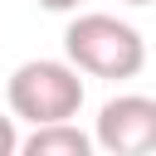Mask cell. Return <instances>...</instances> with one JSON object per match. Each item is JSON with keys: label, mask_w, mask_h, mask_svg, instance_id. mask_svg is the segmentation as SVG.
<instances>
[{"label": "cell", "mask_w": 156, "mask_h": 156, "mask_svg": "<svg viewBox=\"0 0 156 156\" xmlns=\"http://www.w3.org/2000/svg\"><path fill=\"white\" fill-rule=\"evenodd\" d=\"M122 5H156V0H122Z\"/></svg>", "instance_id": "52a82bcc"}, {"label": "cell", "mask_w": 156, "mask_h": 156, "mask_svg": "<svg viewBox=\"0 0 156 156\" xmlns=\"http://www.w3.org/2000/svg\"><path fill=\"white\" fill-rule=\"evenodd\" d=\"M24 156H93L98 141L93 132H83L73 117L68 122H44V127H29V136L20 141Z\"/></svg>", "instance_id": "277c9868"}, {"label": "cell", "mask_w": 156, "mask_h": 156, "mask_svg": "<svg viewBox=\"0 0 156 156\" xmlns=\"http://www.w3.org/2000/svg\"><path fill=\"white\" fill-rule=\"evenodd\" d=\"M34 5H39V10H54V15H73L83 0H34Z\"/></svg>", "instance_id": "8992f818"}, {"label": "cell", "mask_w": 156, "mask_h": 156, "mask_svg": "<svg viewBox=\"0 0 156 156\" xmlns=\"http://www.w3.org/2000/svg\"><path fill=\"white\" fill-rule=\"evenodd\" d=\"M15 122H20L15 112H0V156H15V151H20V141H24Z\"/></svg>", "instance_id": "5b68a950"}, {"label": "cell", "mask_w": 156, "mask_h": 156, "mask_svg": "<svg viewBox=\"0 0 156 156\" xmlns=\"http://www.w3.org/2000/svg\"><path fill=\"white\" fill-rule=\"evenodd\" d=\"M63 54L88 73V78H136L146 68V39L136 24L117 20V15H102V10H88V15H73L68 29H63Z\"/></svg>", "instance_id": "6da1fadb"}, {"label": "cell", "mask_w": 156, "mask_h": 156, "mask_svg": "<svg viewBox=\"0 0 156 156\" xmlns=\"http://www.w3.org/2000/svg\"><path fill=\"white\" fill-rule=\"evenodd\" d=\"M93 141L107 156H151L156 151V98L117 93L93 117Z\"/></svg>", "instance_id": "3957f363"}, {"label": "cell", "mask_w": 156, "mask_h": 156, "mask_svg": "<svg viewBox=\"0 0 156 156\" xmlns=\"http://www.w3.org/2000/svg\"><path fill=\"white\" fill-rule=\"evenodd\" d=\"M83 68L63 54V58H24L10 83H5V102L20 122L44 127V122H68L83 107Z\"/></svg>", "instance_id": "7a4b0ae2"}]
</instances>
